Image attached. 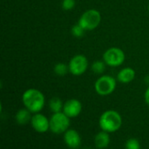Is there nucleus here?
Here are the masks:
<instances>
[{
  "instance_id": "f257e3e1",
  "label": "nucleus",
  "mask_w": 149,
  "mask_h": 149,
  "mask_svg": "<svg viewBox=\"0 0 149 149\" xmlns=\"http://www.w3.org/2000/svg\"><path fill=\"white\" fill-rule=\"evenodd\" d=\"M22 101L26 109L31 113L40 112L45 104L44 94L37 89H28L22 96Z\"/></svg>"
},
{
  "instance_id": "f03ea898",
  "label": "nucleus",
  "mask_w": 149,
  "mask_h": 149,
  "mask_svg": "<svg viewBox=\"0 0 149 149\" xmlns=\"http://www.w3.org/2000/svg\"><path fill=\"white\" fill-rule=\"evenodd\" d=\"M99 124L102 131L109 133H115L122 125V118L118 112L114 110H108L101 114Z\"/></svg>"
},
{
  "instance_id": "7ed1b4c3",
  "label": "nucleus",
  "mask_w": 149,
  "mask_h": 149,
  "mask_svg": "<svg viewBox=\"0 0 149 149\" xmlns=\"http://www.w3.org/2000/svg\"><path fill=\"white\" fill-rule=\"evenodd\" d=\"M101 22L100 12L95 9L86 11L79 18V24L86 31H93L96 29Z\"/></svg>"
},
{
  "instance_id": "20e7f679",
  "label": "nucleus",
  "mask_w": 149,
  "mask_h": 149,
  "mask_svg": "<svg viewBox=\"0 0 149 149\" xmlns=\"http://www.w3.org/2000/svg\"><path fill=\"white\" fill-rule=\"evenodd\" d=\"M70 127V118L63 112L53 113L50 118V131L55 134L65 133Z\"/></svg>"
},
{
  "instance_id": "39448f33",
  "label": "nucleus",
  "mask_w": 149,
  "mask_h": 149,
  "mask_svg": "<svg viewBox=\"0 0 149 149\" xmlns=\"http://www.w3.org/2000/svg\"><path fill=\"white\" fill-rule=\"evenodd\" d=\"M116 84L115 78L108 75H104L96 80L94 90L100 96H108L115 90Z\"/></svg>"
},
{
  "instance_id": "423d86ee",
  "label": "nucleus",
  "mask_w": 149,
  "mask_h": 149,
  "mask_svg": "<svg viewBox=\"0 0 149 149\" xmlns=\"http://www.w3.org/2000/svg\"><path fill=\"white\" fill-rule=\"evenodd\" d=\"M125 60V53L119 47H110L103 54V61L110 67H119L123 64Z\"/></svg>"
},
{
  "instance_id": "0eeeda50",
  "label": "nucleus",
  "mask_w": 149,
  "mask_h": 149,
  "mask_svg": "<svg viewBox=\"0 0 149 149\" xmlns=\"http://www.w3.org/2000/svg\"><path fill=\"white\" fill-rule=\"evenodd\" d=\"M69 72L73 76H81L88 68V60L83 54L74 55L68 63Z\"/></svg>"
},
{
  "instance_id": "6e6552de",
  "label": "nucleus",
  "mask_w": 149,
  "mask_h": 149,
  "mask_svg": "<svg viewBox=\"0 0 149 149\" xmlns=\"http://www.w3.org/2000/svg\"><path fill=\"white\" fill-rule=\"evenodd\" d=\"M31 125L32 128L39 133H45L50 130V119L42 113H33Z\"/></svg>"
},
{
  "instance_id": "1a4fd4ad",
  "label": "nucleus",
  "mask_w": 149,
  "mask_h": 149,
  "mask_svg": "<svg viewBox=\"0 0 149 149\" xmlns=\"http://www.w3.org/2000/svg\"><path fill=\"white\" fill-rule=\"evenodd\" d=\"M82 111V104L79 100L72 98L64 103L63 112L69 117L70 119H73L78 117Z\"/></svg>"
},
{
  "instance_id": "9d476101",
  "label": "nucleus",
  "mask_w": 149,
  "mask_h": 149,
  "mask_svg": "<svg viewBox=\"0 0 149 149\" xmlns=\"http://www.w3.org/2000/svg\"><path fill=\"white\" fill-rule=\"evenodd\" d=\"M64 141L69 148L76 149L81 144V138L76 130L69 128L64 133Z\"/></svg>"
},
{
  "instance_id": "9b49d317",
  "label": "nucleus",
  "mask_w": 149,
  "mask_h": 149,
  "mask_svg": "<svg viewBox=\"0 0 149 149\" xmlns=\"http://www.w3.org/2000/svg\"><path fill=\"white\" fill-rule=\"evenodd\" d=\"M135 78V71L132 68H124L117 75V80L121 83H129Z\"/></svg>"
},
{
  "instance_id": "f8f14e48",
  "label": "nucleus",
  "mask_w": 149,
  "mask_h": 149,
  "mask_svg": "<svg viewBox=\"0 0 149 149\" xmlns=\"http://www.w3.org/2000/svg\"><path fill=\"white\" fill-rule=\"evenodd\" d=\"M94 144L95 147L99 149H104L107 148L110 144L109 133L105 131H101L98 133L94 138Z\"/></svg>"
},
{
  "instance_id": "ddd939ff",
  "label": "nucleus",
  "mask_w": 149,
  "mask_h": 149,
  "mask_svg": "<svg viewBox=\"0 0 149 149\" xmlns=\"http://www.w3.org/2000/svg\"><path fill=\"white\" fill-rule=\"evenodd\" d=\"M31 118H32L31 112L28 109H26L25 107L18 110L17 112V113H16V116H15L16 122L19 126H25V125H27L29 122H31Z\"/></svg>"
},
{
  "instance_id": "4468645a",
  "label": "nucleus",
  "mask_w": 149,
  "mask_h": 149,
  "mask_svg": "<svg viewBox=\"0 0 149 149\" xmlns=\"http://www.w3.org/2000/svg\"><path fill=\"white\" fill-rule=\"evenodd\" d=\"M63 106L64 104L59 97H52L49 102V107L53 113L63 112Z\"/></svg>"
},
{
  "instance_id": "2eb2a0df",
  "label": "nucleus",
  "mask_w": 149,
  "mask_h": 149,
  "mask_svg": "<svg viewBox=\"0 0 149 149\" xmlns=\"http://www.w3.org/2000/svg\"><path fill=\"white\" fill-rule=\"evenodd\" d=\"M106 65L104 61H95L92 64V70L96 75H101L106 69Z\"/></svg>"
},
{
  "instance_id": "dca6fc26",
  "label": "nucleus",
  "mask_w": 149,
  "mask_h": 149,
  "mask_svg": "<svg viewBox=\"0 0 149 149\" xmlns=\"http://www.w3.org/2000/svg\"><path fill=\"white\" fill-rule=\"evenodd\" d=\"M53 70L56 75L59 76H65L69 72V66L64 62H58L54 66Z\"/></svg>"
},
{
  "instance_id": "f3484780",
  "label": "nucleus",
  "mask_w": 149,
  "mask_h": 149,
  "mask_svg": "<svg viewBox=\"0 0 149 149\" xmlns=\"http://www.w3.org/2000/svg\"><path fill=\"white\" fill-rule=\"evenodd\" d=\"M85 32H86V30L79 23L75 24L72 27V34L76 38H81L84 35Z\"/></svg>"
},
{
  "instance_id": "a211bd4d",
  "label": "nucleus",
  "mask_w": 149,
  "mask_h": 149,
  "mask_svg": "<svg viewBox=\"0 0 149 149\" xmlns=\"http://www.w3.org/2000/svg\"><path fill=\"white\" fill-rule=\"evenodd\" d=\"M125 148L126 149H141V145L138 140L136 139H129L127 141L125 144Z\"/></svg>"
},
{
  "instance_id": "6ab92c4d",
  "label": "nucleus",
  "mask_w": 149,
  "mask_h": 149,
  "mask_svg": "<svg viewBox=\"0 0 149 149\" xmlns=\"http://www.w3.org/2000/svg\"><path fill=\"white\" fill-rule=\"evenodd\" d=\"M75 5H76L75 0H62L61 6L65 11H71L75 7Z\"/></svg>"
},
{
  "instance_id": "aec40b11",
  "label": "nucleus",
  "mask_w": 149,
  "mask_h": 149,
  "mask_svg": "<svg viewBox=\"0 0 149 149\" xmlns=\"http://www.w3.org/2000/svg\"><path fill=\"white\" fill-rule=\"evenodd\" d=\"M144 99H145V102L146 104L149 105V87L145 91V94H144Z\"/></svg>"
},
{
  "instance_id": "412c9836",
  "label": "nucleus",
  "mask_w": 149,
  "mask_h": 149,
  "mask_svg": "<svg viewBox=\"0 0 149 149\" xmlns=\"http://www.w3.org/2000/svg\"><path fill=\"white\" fill-rule=\"evenodd\" d=\"M148 11H149V5H148Z\"/></svg>"
}]
</instances>
